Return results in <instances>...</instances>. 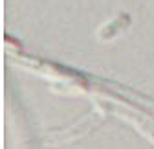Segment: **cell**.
<instances>
[{"instance_id": "1", "label": "cell", "mask_w": 154, "mask_h": 149, "mask_svg": "<svg viewBox=\"0 0 154 149\" xmlns=\"http://www.w3.org/2000/svg\"><path fill=\"white\" fill-rule=\"evenodd\" d=\"M128 26H130V17H128V13H119L116 18H112L110 22L103 24L97 30V39L99 41H105V43L106 41H112L119 33H123Z\"/></svg>"}]
</instances>
